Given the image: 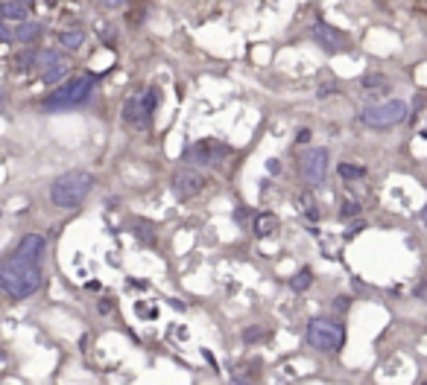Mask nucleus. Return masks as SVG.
<instances>
[{
    "mask_svg": "<svg viewBox=\"0 0 427 385\" xmlns=\"http://www.w3.org/2000/svg\"><path fill=\"white\" fill-rule=\"evenodd\" d=\"M334 309L345 312V309H348V298H340V301H334Z\"/></svg>",
    "mask_w": 427,
    "mask_h": 385,
    "instance_id": "nucleus-28",
    "label": "nucleus"
},
{
    "mask_svg": "<svg viewBox=\"0 0 427 385\" xmlns=\"http://www.w3.org/2000/svg\"><path fill=\"white\" fill-rule=\"evenodd\" d=\"M4 359H6V356H4V353H0V362H4Z\"/></svg>",
    "mask_w": 427,
    "mask_h": 385,
    "instance_id": "nucleus-31",
    "label": "nucleus"
},
{
    "mask_svg": "<svg viewBox=\"0 0 427 385\" xmlns=\"http://www.w3.org/2000/svg\"><path fill=\"white\" fill-rule=\"evenodd\" d=\"M35 0H4L0 4V21H27L30 18V9H33Z\"/></svg>",
    "mask_w": 427,
    "mask_h": 385,
    "instance_id": "nucleus-12",
    "label": "nucleus"
},
{
    "mask_svg": "<svg viewBox=\"0 0 427 385\" xmlns=\"http://www.w3.org/2000/svg\"><path fill=\"white\" fill-rule=\"evenodd\" d=\"M357 213H360V202L357 199H348L343 205V219H348V216H357Z\"/></svg>",
    "mask_w": 427,
    "mask_h": 385,
    "instance_id": "nucleus-22",
    "label": "nucleus"
},
{
    "mask_svg": "<svg viewBox=\"0 0 427 385\" xmlns=\"http://www.w3.org/2000/svg\"><path fill=\"white\" fill-rule=\"evenodd\" d=\"M421 222H424V228H427V205H424V210H421Z\"/></svg>",
    "mask_w": 427,
    "mask_h": 385,
    "instance_id": "nucleus-29",
    "label": "nucleus"
},
{
    "mask_svg": "<svg viewBox=\"0 0 427 385\" xmlns=\"http://www.w3.org/2000/svg\"><path fill=\"white\" fill-rule=\"evenodd\" d=\"M152 123V117L147 114L144 103H140V93L129 96V100L123 103V126L132 129V132H147Z\"/></svg>",
    "mask_w": 427,
    "mask_h": 385,
    "instance_id": "nucleus-9",
    "label": "nucleus"
},
{
    "mask_svg": "<svg viewBox=\"0 0 427 385\" xmlns=\"http://www.w3.org/2000/svg\"><path fill=\"white\" fill-rule=\"evenodd\" d=\"M267 170H270L272 176H278V173H281V163H278V161L272 158V161H267Z\"/></svg>",
    "mask_w": 427,
    "mask_h": 385,
    "instance_id": "nucleus-26",
    "label": "nucleus"
},
{
    "mask_svg": "<svg viewBox=\"0 0 427 385\" xmlns=\"http://www.w3.org/2000/svg\"><path fill=\"white\" fill-rule=\"evenodd\" d=\"M337 176L345 178V181H357L366 176V166H357V163H337Z\"/></svg>",
    "mask_w": 427,
    "mask_h": 385,
    "instance_id": "nucleus-17",
    "label": "nucleus"
},
{
    "mask_svg": "<svg viewBox=\"0 0 427 385\" xmlns=\"http://www.w3.org/2000/svg\"><path fill=\"white\" fill-rule=\"evenodd\" d=\"M0 41H12V33L6 30V23L0 21Z\"/></svg>",
    "mask_w": 427,
    "mask_h": 385,
    "instance_id": "nucleus-25",
    "label": "nucleus"
},
{
    "mask_svg": "<svg viewBox=\"0 0 427 385\" xmlns=\"http://www.w3.org/2000/svg\"><path fill=\"white\" fill-rule=\"evenodd\" d=\"M228 155H231V146H226L220 140H196L182 152V163L199 170V166H217Z\"/></svg>",
    "mask_w": 427,
    "mask_h": 385,
    "instance_id": "nucleus-6",
    "label": "nucleus"
},
{
    "mask_svg": "<svg viewBox=\"0 0 427 385\" xmlns=\"http://www.w3.org/2000/svg\"><path fill=\"white\" fill-rule=\"evenodd\" d=\"M314 283V275H311V269H299L293 277H290V292H304L307 286Z\"/></svg>",
    "mask_w": 427,
    "mask_h": 385,
    "instance_id": "nucleus-18",
    "label": "nucleus"
},
{
    "mask_svg": "<svg viewBox=\"0 0 427 385\" xmlns=\"http://www.w3.org/2000/svg\"><path fill=\"white\" fill-rule=\"evenodd\" d=\"M360 88H363L366 93H387V91H389V79L381 76V74H369V76L360 79Z\"/></svg>",
    "mask_w": 427,
    "mask_h": 385,
    "instance_id": "nucleus-15",
    "label": "nucleus"
},
{
    "mask_svg": "<svg viewBox=\"0 0 427 385\" xmlns=\"http://www.w3.org/2000/svg\"><path fill=\"white\" fill-rule=\"evenodd\" d=\"M410 117V105L404 100H389V103H377V105H369L363 114H360V123L369 126V129H392L398 123H404Z\"/></svg>",
    "mask_w": 427,
    "mask_h": 385,
    "instance_id": "nucleus-5",
    "label": "nucleus"
},
{
    "mask_svg": "<svg viewBox=\"0 0 427 385\" xmlns=\"http://www.w3.org/2000/svg\"><path fill=\"white\" fill-rule=\"evenodd\" d=\"M304 342L319 353H337L345 345V327L331 318H314L304 327Z\"/></svg>",
    "mask_w": 427,
    "mask_h": 385,
    "instance_id": "nucleus-4",
    "label": "nucleus"
},
{
    "mask_svg": "<svg viewBox=\"0 0 427 385\" xmlns=\"http://www.w3.org/2000/svg\"><path fill=\"white\" fill-rule=\"evenodd\" d=\"M202 187H205V178H202L196 170H191V173H179V176L173 178V192H176L182 202L194 199Z\"/></svg>",
    "mask_w": 427,
    "mask_h": 385,
    "instance_id": "nucleus-11",
    "label": "nucleus"
},
{
    "mask_svg": "<svg viewBox=\"0 0 427 385\" xmlns=\"http://www.w3.org/2000/svg\"><path fill=\"white\" fill-rule=\"evenodd\" d=\"M44 236L27 234L9 257L0 260V289L12 301H27L41 286V257H44Z\"/></svg>",
    "mask_w": 427,
    "mask_h": 385,
    "instance_id": "nucleus-1",
    "label": "nucleus"
},
{
    "mask_svg": "<svg viewBox=\"0 0 427 385\" xmlns=\"http://www.w3.org/2000/svg\"><path fill=\"white\" fill-rule=\"evenodd\" d=\"M299 205L304 207V213H307V219H311V222L319 219V207H316V202L311 199V192H301V196H299Z\"/></svg>",
    "mask_w": 427,
    "mask_h": 385,
    "instance_id": "nucleus-21",
    "label": "nucleus"
},
{
    "mask_svg": "<svg viewBox=\"0 0 427 385\" xmlns=\"http://www.w3.org/2000/svg\"><path fill=\"white\" fill-rule=\"evenodd\" d=\"M59 44L65 47V50H79V47L85 44V30H65V33H59Z\"/></svg>",
    "mask_w": 427,
    "mask_h": 385,
    "instance_id": "nucleus-16",
    "label": "nucleus"
},
{
    "mask_svg": "<svg viewBox=\"0 0 427 385\" xmlns=\"http://www.w3.org/2000/svg\"><path fill=\"white\" fill-rule=\"evenodd\" d=\"M270 330L267 327H246L243 333H240V339L246 342V345H255V342H264V339H270Z\"/></svg>",
    "mask_w": 427,
    "mask_h": 385,
    "instance_id": "nucleus-19",
    "label": "nucleus"
},
{
    "mask_svg": "<svg viewBox=\"0 0 427 385\" xmlns=\"http://www.w3.org/2000/svg\"><path fill=\"white\" fill-rule=\"evenodd\" d=\"M91 190H94V176L91 173H82V170L65 173L50 184V202L62 210H74L88 199Z\"/></svg>",
    "mask_w": 427,
    "mask_h": 385,
    "instance_id": "nucleus-2",
    "label": "nucleus"
},
{
    "mask_svg": "<svg viewBox=\"0 0 427 385\" xmlns=\"http://www.w3.org/2000/svg\"><path fill=\"white\" fill-rule=\"evenodd\" d=\"M100 4H103V6H109V9H121V6L126 4V0H100Z\"/></svg>",
    "mask_w": 427,
    "mask_h": 385,
    "instance_id": "nucleus-24",
    "label": "nucleus"
},
{
    "mask_svg": "<svg viewBox=\"0 0 427 385\" xmlns=\"http://www.w3.org/2000/svg\"><path fill=\"white\" fill-rule=\"evenodd\" d=\"M311 35H314V41H316L319 47H325V50H331V53L348 50V35H345L343 30H337V27H328V23H322V21L314 23Z\"/></svg>",
    "mask_w": 427,
    "mask_h": 385,
    "instance_id": "nucleus-10",
    "label": "nucleus"
},
{
    "mask_svg": "<svg viewBox=\"0 0 427 385\" xmlns=\"http://www.w3.org/2000/svg\"><path fill=\"white\" fill-rule=\"evenodd\" d=\"M94 91V76L91 74H82V76H74L62 82L50 96H44V111H65V108H77L82 105Z\"/></svg>",
    "mask_w": 427,
    "mask_h": 385,
    "instance_id": "nucleus-3",
    "label": "nucleus"
},
{
    "mask_svg": "<svg viewBox=\"0 0 427 385\" xmlns=\"http://www.w3.org/2000/svg\"><path fill=\"white\" fill-rule=\"evenodd\" d=\"M275 228H278V216L275 213H257L255 216V234L264 239V236H270V234H275Z\"/></svg>",
    "mask_w": 427,
    "mask_h": 385,
    "instance_id": "nucleus-14",
    "label": "nucleus"
},
{
    "mask_svg": "<svg viewBox=\"0 0 427 385\" xmlns=\"http://www.w3.org/2000/svg\"><path fill=\"white\" fill-rule=\"evenodd\" d=\"M328 163H331L328 149H322V146L307 149L299 158V176L304 178L307 187H322L325 178H328Z\"/></svg>",
    "mask_w": 427,
    "mask_h": 385,
    "instance_id": "nucleus-7",
    "label": "nucleus"
},
{
    "mask_svg": "<svg viewBox=\"0 0 427 385\" xmlns=\"http://www.w3.org/2000/svg\"><path fill=\"white\" fill-rule=\"evenodd\" d=\"M41 33H44V27H41L38 21H21L18 27H15V33H12V38L21 41V44H35Z\"/></svg>",
    "mask_w": 427,
    "mask_h": 385,
    "instance_id": "nucleus-13",
    "label": "nucleus"
},
{
    "mask_svg": "<svg viewBox=\"0 0 427 385\" xmlns=\"http://www.w3.org/2000/svg\"><path fill=\"white\" fill-rule=\"evenodd\" d=\"M97 309H100V312H111V309H114V304H111L109 298H103V301L97 304Z\"/></svg>",
    "mask_w": 427,
    "mask_h": 385,
    "instance_id": "nucleus-27",
    "label": "nucleus"
},
{
    "mask_svg": "<svg viewBox=\"0 0 427 385\" xmlns=\"http://www.w3.org/2000/svg\"><path fill=\"white\" fill-rule=\"evenodd\" d=\"M38 74H41V82L44 85H56V82H65L67 79V74H70V64H67V59L62 56V53H56V50H44V53H38Z\"/></svg>",
    "mask_w": 427,
    "mask_h": 385,
    "instance_id": "nucleus-8",
    "label": "nucleus"
},
{
    "mask_svg": "<svg viewBox=\"0 0 427 385\" xmlns=\"http://www.w3.org/2000/svg\"><path fill=\"white\" fill-rule=\"evenodd\" d=\"M138 312H140V318H158V309L147 306V304H138Z\"/></svg>",
    "mask_w": 427,
    "mask_h": 385,
    "instance_id": "nucleus-23",
    "label": "nucleus"
},
{
    "mask_svg": "<svg viewBox=\"0 0 427 385\" xmlns=\"http://www.w3.org/2000/svg\"><path fill=\"white\" fill-rule=\"evenodd\" d=\"M421 137H427V126H424V129H421Z\"/></svg>",
    "mask_w": 427,
    "mask_h": 385,
    "instance_id": "nucleus-30",
    "label": "nucleus"
},
{
    "mask_svg": "<svg viewBox=\"0 0 427 385\" xmlns=\"http://www.w3.org/2000/svg\"><path fill=\"white\" fill-rule=\"evenodd\" d=\"M140 103H144L147 114L152 117V114H155V108H158V103H161V91H158V88H147L144 93H140Z\"/></svg>",
    "mask_w": 427,
    "mask_h": 385,
    "instance_id": "nucleus-20",
    "label": "nucleus"
}]
</instances>
